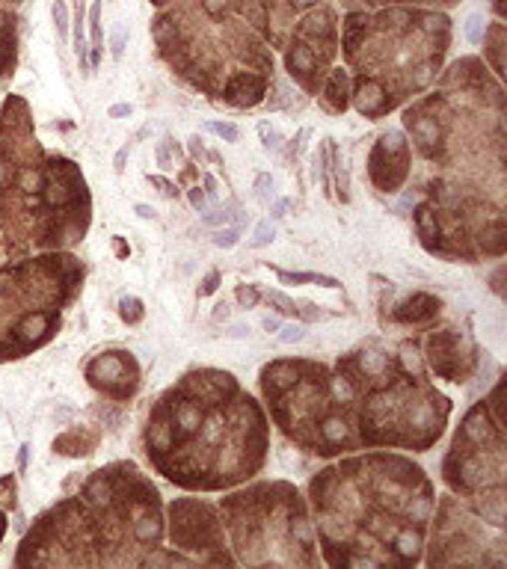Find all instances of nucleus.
<instances>
[{
	"mask_svg": "<svg viewBox=\"0 0 507 569\" xmlns=\"http://www.w3.org/2000/svg\"><path fill=\"white\" fill-rule=\"evenodd\" d=\"M98 12H101V6L95 3L92 12H89V18H92V62H89V65H92V68L98 65V59H101V45H104V42H101V21H98Z\"/></svg>",
	"mask_w": 507,
	"mask_h": 569,
	"instance_id": "f03ea898",
	"label": "nucleus"
},
{
	"mask_svg": "<svg viewBox=\"0 0 507 569\" xmlns=\"http://www.w3.org/2000/svg\"><path fill=\"white\" fill-rule=\"evenodd\" d=\"M119 305H122V320H128V323H137V320L143 317V302H140L137 296H125Z\"/></svg>",
	"mask_w": 507,
	"mask_h": 569,
	"instance_id": "7ed1b4c3",
	"label": "nucleus"
},
{
	"mask_svg": "<svg viewBox=\"0 0 507 569\" xmlns=\"http://www.w3.org/2000/svg\"><path fill=\"white\" fill-rule=\"evenodd\" d=\"M255 196H258V202H270V196H273V178H270V175H258V181H255Z\"/></svg>",
	"mask_w": 507,
	"mask_h": 569,
	"instance_id": "0eeeda50",
	"label": "nucleus"
},
{
	"mask_svg": "<svg viewBox=\"0 0 507 569\" xmlns=\"http://www.w3.org/2000/svg\"><path fill=\"white\" fill-rule=\"evenodd\" d=\"M131 113V104H116V107H110V116H128Z\"/></svg>",
	"mask_w": 507,
	"mask_h": 569,
	"instance_id": "bb28decb",
	"label": "nucleus"
},
{
	"mask_svg": "<svg viewBox=\"0 0 507 569\" xmlns=\"http://www.w3.org/2000/svg\"><path fill=\"white\" fill-rule=\"evenodd\" d=\"M306 338V329L303 326H279V341L282 344H297Z\"/></svg>",
	"mask_w": 507,
	"mask_h": 569,
	"instance_id": "6e6552de",
	"label": "nucleus"
},
{
	"mask_svg": "<svg viewBox=\"0 0 507 569\" xmlns=\"http://www.w3.org/2000/svg\"><path fill=\"white\" fill-rule=\"evenodd\" d=\"M122 48H125V27H119L116 36H113V57L116 59L122 57Z\"/></svg>",
	"mask_w": 507,
	"mask_h": 569,
	"instance_id": "a211bd4d",
	"label": "nucleus"
},
{
	"mask_svg": "<svg viewBox=\"0 0 507 569\" xmlns=\"http://www.w3.org/2000/svg\"><path fill=\"white\" fill-rule=\"evenodd\" d=\"M237 240H240V228H223V231L214 234V246H220V249L237 246Z\"/></svg>",
	"mask_w": 507,
	"mask_h": 569,
	"instance_id": "39448f33",
	"label": "nucleus"
},
{
	"mask_svg": "<svg viewBox=\"0 0 507 569\" xmlns=\"http://www.w3.org/2000/svg\"><path fill=\"white\" fill-rule=\"evenodd\" d=\"M279 326H282L279 317H264V329H267V332H276Z\"/></svg>",
	"mask_w": 507,
	"mask_h": 569,
	"instance_id": "a878e982",
	"label": "nucleus"
},
{
	"mask_svg": "<svg viewBox=\"0 0 507 569\" xmlns=\"http://www.w3.org/2000/svg\"><path fill=\"white\" fill-rule=\"evenodd\" d=\"M225 220H228L225 211H211V214H205V226H220V223H225Z\"/></svg>",
	"mask_w": 507,
	"mask_h": 569,
	"instance_id": "6ab92c4d",
	"label": "nucleus"
},
{
	"mask_svg": "<svg viewBox=\"0 0 507 569\" xmlns=\"http://www.w3.org/2000/svg\"><path fill=\"white\" fill-rule=\"evenodd\" d=\"M282 211H285V202H276V205H273V217H276V220H279V217H285Z\"/></svg>",
	"mask_w": 507,
	"mask_h": 569,
	"instance_id": "c85d7f7f",
	"label": "nucleus"
},
{
	"mask_svg": "<svg viewBox=\"0 0 507 569\" xmlns=\"http://www.w3.org/2000/svg\"><path fill=\"white\" fill-rule=\"evenodd\" d=\"M54 21H56V33L65 39V30H68L65 21H68V18H65V3H62V0H56L54 3Z\"/></svg>",
	"mask_w": 507,
	"mask_h": 569,
	"instance_id": "9b49d317",
	"label": "nucleus"
},
{
	"mask_svg": "<svg viewBox=\"0 0 507 569\" xmlns=\"http://www.w3.org/2000/svg\"><path fill=\"white\" fill-rule=\"evenodd\" d=\"M297 314H300V317H306V320H321V317H324V314H321L312 302H300V305H297Z\"/></svg>",
	"mask_w": 507,
	"mask_h": 569,
	"instance_id": "4468645a",
	"label": "nucleus"
},
{
	"mask_svg": "<svg viewBox=\"0 0 507 569\" xmlns=\"http://www.w3.org/2000/svg\"><path fill=\"white\" fill-rule=\"evenodd\" d=\"M190 154H193V157H202V154H205V148H202L199 137H193V140H190Z\"/></svg>",
	"mask_w": 507,
	"mask_h": 569,
	"instance_id": "b1692460",
	"label": "nucleus"
},
{
	"mask_svg": "<svg viewBox=\"0 0 507 569\" xmlns=\"http://www.w3.org/2000/svg\"><path fill=\"white\" fill-rule=\"evenodd\" d=\"M237 302L246 305V308H252V305L258 302V290H255L252 284H240V287H237Z\"/></svg>",
	"mask_w": 507,
	"mask_h": 569,
	"instance_id": "1a4fd4ad",
	"label": "nucleus"
},
{
	"mask_svg": "<svg viewBox=\"0 0 507 569\" xmlns=\"http://www.w3.org/2000/svg\"><path fill=\"white\" fill-rule=\"evenodd\" d=\"M267 299L276 305V311H279V314H297V302H294L291 296H285L282 290H270V293H267Z\"/></svg>",
	"mask_w": 507,
	"mask_h": 569,
	"instance_id": "20e7f679",
	"label": "nucleus"
},
{
	"mask_svg": "<svg viewBox=\"0 0 507 569\" xmlns=\"http://www.w3.org/2000/svg\"><path fill=\"white\" fill-rule=\"evenodd\" d=\"M205 196H217V178L205 175Z\"/></svg>",
	"mask_w": 507,
	"mask_h": 569,
	"instance_id": "412c9836",
	"label": "nucleus"
},
{
	"mask_svg": "<svg viewBox=\"0 0 507 569\" xmlns=\"http://www.w3.org/2000/svg\"><path fill=\"white\" fill-rule=\"evenodd\" d=\"M134 211H137V217H143V220H155V208H149V205H134Z\"/></svg>",
	"mask_w": 507,
	"mask_h": 569,
	"instance_id": "aec40b11",
	"label": "nucleus"
},
{
	"mask_svg": "<svg viewBox=\"0 0 507 569\" xmlns=\"http://www.w3.org/2000/svg\"><path fill=\"white\" fill-rule=\"evenodd\" d=\"M466 36H469V42H481V18H478V15H472V18H469Z\"/></svg>",
	"mask_w": 507,
	"mask_h": 569,
	"instance_id": "2eb2a0df",
	"label": "nucleus"
},
{
	"mask_svg": "<svg viewBox=\"0 0 507 569\" xmlns=\"http://www.w3.org/2000/svg\"><path fill=\"white\" fill-rule=\"evenodd\" d=\"M279 282H288V284L315 282V284H324V287H341V282L333 279V276H321V273H288V270H279Z\"/></svg>",
	"mask_w": 507,
	"mask_h": 569,
	"instance_id": "f257e3e1",
	"label": "nucleus"
},
{
	"mask_svg": "<svg viewBox=\"0 0 507 569\" xmlns=\"http://www.w3.org/2000/svg\"><path fill=\"white\" fill-rule=\"evenodd\" d=\"M211 131L214 134H220L223 140H228V142H234L237 137H240V131L234 128V125H228V122H211Z\"/></svg>",
	"mask_w": 507,
	"mask_h": 569,
	"instance_id": "9d476101",
	"label": "nucleus"
},
{
	"mask_svg": "<svg viewBox=\"0 0 507 569\" xmlns=\"http://www.w3.org/2000/svg\"><path fill=\"white\" fill-rule=\"evenodd\" d=\"M149 181H152L155 187H161V193H164V196H169V199L178 193V190H175V184H169L167 178H161V175H149Z\"/></svg>",
	"mask_w": 507,
	"mask_h": 569,
	"instance_id": "ddd939ff",
	"label": "nucleus"
},
{
	"mask_svg": "<svg viewBox=\"0 0 507 569\" xmlns=\"http://www.w3.org/2000/svg\"><path fill=\"white\" fill-rule=\"evenodd\" d=\"M228 335H231V338H246V335H249V326H231Z\"/></svg>",
	"mask_w": 507,
	"mask_h": 569,
	"instance_id": "393cba45",
	"label": "nucleus"
},
{
	"mask_svg": "<svg viewBox=\"0 0 507 569\" xmlns=\"http://www.w3.org/2000/svg\"><path fill=\"white\" fill-rule=\"evenodd\" d=\"M214 320H228V305H225V302H217V305H214Z\"/></svg>",
	"mask_w": 507,
	"mask_h": 569,
	"instance_id": "4be33fe9",
	"label": "nucleus"
},
{
	"mask_svg": "<svg viewBox=\"0 0 507 569\" xmlns=\"http://www.w3.org/2000/svg\"><path fill=\"white\" fill-rule=\"evenodd\" d=\"M273 234H276V228L270 226V220L258 223V226H255V234H252V246H267V243L273 240Z\"/></svg>",
	"mask_w": 507,
	"mask_h": 569,
	"instance_id": "423d86ee",
	"label": "nucleus"
},
{
	"mask_svg": "<svg viewBox=\"0 0 507 569\" xmlns=\"http://www.w3.org/2000/svg\"><path fill=\"white\" fill-rule=\"evenodd\" d=\"M217 282H220V273H208L205 284L199 287V296H205V293H214V290H217Z\"/></svg>",
	"mask_w": 507,
	"mask_h": 569,
	"instance_id": "f3484780",
	"label": "nucleus"
},
{
	"mask_svg": "<svg viewBox=\"0 0 507 569\" xmlns=\"http://www.w3.org/2000/svg\"><path fill=\"white\" fill-rule=\"evenodd\" d=\"M190 205H193L196 211H205V205H208V196H205L199 187H193V190H190Z\"/></svg>",
	"mask_w": 507,
	"mask_h": 569,
	"instance_id": "dca6fc26",
	"label": "nucleus"
},
{
	"mask_svg": "<svg viewBox=\"0 0 507 569\" xmlns=\"http://www.w3.org/2000/svg\"><path fill=\"white\" fill-rule=\"evenodd\" d=\"M158 160H161V166H164V169H169V154H167V145H161V148H158Z\"/></svg>",
	"mask_w": 507,
	"mask_h": 569,
	"instance_id": "cd10ccee",
	"label": "nucleus"
},
{
	"mask_svg": "<svg viewBox=\"0 0 507 569\" xmlns=\"http://www.w3.org/2000/svg\"><path fill=\"white\" fill-rule=\"evenodd\" d=\"M125 157H128V148H119V151H116V160H113V163H116L113 169H116V172L125 169Z\"/></svg>",
	"mask_w": 507,
	"mask_h": 569,
	"instance_id": "5701e85b",
	"label": "nucleus"
},
{
	"mask_svg": "<svg viewBox=\"0 0 507 569\" xmlns=\"http://www.w3.org/2000/svg\"><path fill=\"white\" fill-rule=\"evenodd\" d=\"M258 134H261V140H264L267 148H279V137H276V131H273L270 125H258Z\"/></svg>",
	"mask_w": 507,
	"mask_h": 569,
	"instance_id": "f8f14e48",
	"label": "nucleus"
}]
</instances>
